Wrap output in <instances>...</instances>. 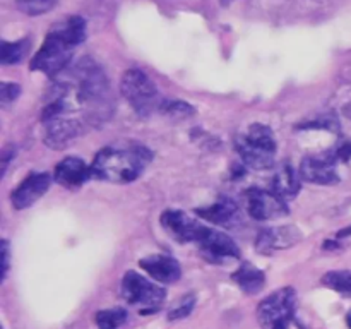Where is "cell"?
Wrapping results in <instances>:
<instances>
[{"label": "cell", "instance_id": "1", "mask_svg": "<svg viewBox=\"0 0 351 329\" xmlns=\"http://www.w3.org/2000/svg\"><path fill=\"white\" fill-rule=\"evenodd\" d=\"M153 160L149 149L143 146L105 147L95 156L91 167L93 177L112 184H130L143 175L144 168Z\"/></svg>", "mask_w": 351, "mask_h": 329}, {"label": "cell", "instance_id": "2", "mask_svg": "<svg viewBox=\"0 0 351 329\" xmlns=\"http://www.w3.org/2000/svg\"><path fill=\"white\" fill-rule=\"evenodd\" d=\"M74 91L79 103L88 110L93 120H106L112 113L113 99L105 72L91 58L75 65Z\"/></svg>", "mask_w": 351, "mask_h": 329}, {"label": "cell", "instance_id": "3", "mask_svg": "<svg viewBox=\"0 0 351 329\" xmlns=\"http://www.w3.org/2000/svg\"><path fill=\"white\" fill-rule=\"evenodd\" d=\"M243 163L254 170H267L274 164L276 141L273 130L264 123H252L235 141Z\"/></svg>", "mask_w": 351, "mask_h": 329}, {"label": "cell", "instance_id": "4", "mask_svg": "<svg viewBox=\"0 0 351 329\" xmlns=\"http://www.w3.org/2000/svg\"><path fill=\"white\" fill-rule=\"evenodd\" d=\"M120 91L132 106L134 112L139 113L141 117L151 115L154 110L160 108V93L154 82L141 69H129L122 75Z\"/></svg>", "mask_w": 351, "mask_h": 329}, {"label": "cell", "instance_id": "5", "mask_svg": "<svg viewBox=\"0 0 351 329\" xmlns=\"http://www.w3.org/2000/svg\"><path fill=\"white\" fill-rule=\"evenodd\" d=\"M297 310V293L291 287L280 288L264 298L257 307V319L263 329H288Z\"/></svg>", "mask_w": 351, "mask_h": 329}, {"label": "cell", "instance_id": "6", "mask_svg": "<svg viewBox=\"0 0 351 329\" xmlns=\"http://www.w3.org/2000/svg\"><path fill=\"white\" fill-rule=\"evenodd\" d=\"M122 297L127 304L137 305L143 312H154L165 302L167 291L136 271H129L122 278Z\"/></svg>", "mask_w": 351, "mask_h": 329}, {"label": "cell", "instance_id": "7", "mask_svg": "<svg viewBox=\"0 0 351 329\" xmlns=\"http://www.w3.org/2000/svg\"><path fill=\"white\" fill-rule=\"evenodd\" d=\"M72 50H74V47H71L67 41L48 33L47 38H45L43 47L38 50V53L31 60V71L43 72L50 77L58 75L67 69L72 57Z\"/></svg>", "mask_w": 351, "mask_h": 329}, {"label": "cell", "instance_id": "8", "mask_svg": "<svg viewBox=\"0 0 351 329\" xmlns=\"http://www.w3.org/2000/svg\"><path fill=\"white\" fill-rule=\"evenodd\" d=\"M161 226L165 228V232L171 236L173 240L180 243H189L195 242L199 243L202 240V236L209 232L208 226L202 225L201 221L194 219L192 216H189L184 211H165L161 215Z\"/></svg>", "mask_w": 351, "mask_h": 329}, {"label": "cell", "instance_id": "9", "mask_svg": "<svg viewBox=\"0 0 351 329\" xmlns=\"http://www.w3.org/2000/svg\"><path fill=\"white\" fill-rule=\"evenodd\" d=\"M247 212L250 218L266 221V219L281 218L290 212L287 201L274 194L273 191H261V188H250L247 192Z\"/></svg>", "mask_w": 351, "mask_h": 329}, {"label": "cell", "instance_id": "10", "mask_svg": "<svg viewBox=\"0 0 351 329\" xmlns=\"http://www.w3.org/2000/svg\"><path fill=\"white\" fill-rule=\"evenodd\" d=\"M199 249H201L202 256L206 257V260L209 263H226L230 259H239L240 257V249L237 245V242L233 239H230L225 233L215 232V230L209 228V232L202 236L201 242L197 243Z\"/></svg>", "mask_w": 351, "mask_h": 329}, {"label": "cell", "instance_id": "11", "mask_svg": "<svg viewBox=\"0 0 351 329\" xmlns=\"http://www.w3.org/2000/svg\"><path fill=\"white\" fill-rule=\"evenodd\" d=\"M302 239H304V233L295 225L274 226V228L263 230L257 235L256 247L259 252L271 254L274 250L290 249V247L297 245Z\"/></svg>", "mask_w": 351, "mask_h": 329}, {"label": "cell", "instance_id": "12", "mask_svg": "<svg viewBox=\"0 0 351 329\" xmlns=\"http://www.w3.org/2000/svg\"><path fill=\"white\" fill-rule=\"evenodd\" d=\"M300 178L308 184L317 185H335L339 182V175L336 171L335 158L326 156H308L300 164Z\"/></svg>", "mask_w": 351, "mask_h": 329}, {"label": "cell", "instance_id": "13", "mask_svg": "<svg viewBox=\"0 0 351 329\" xmlns=\"http://www.w3.org/2000/svg\"><path fill=\"white\" fill-rule=\"evenodd\" d=\"M51 184L48 173H31L19 184L12 194V206L16 209H26L33 206L40 197H43Z\"/></svg>", "mask_w": 351, "mask_h": 329}, {"label": "cell", "instance_id": "14", "mask_svg": "<svg viewBox=\"0 0 351 329\" xmlns=\"http://www.w3.org/2000/svg\"><path fill=\"white\" fill-rule=\"evenodd\" d=\"M91 177V167H88L81 158L75 156L64 158V160L55 167L53 171L55 182L65 188L81 187V185H84Z\"/></svg>", "mask_w": 351, "mask_h": 329}, {"label": "cell", "instance_id": "15", "mask_svg": "<svg viewBox=\"0 0 351 329\" xmlns=\"http://www.w3.org/2000/svg\"><path fill=\"white\" fill-rule=\"evenodd\" d=\"M195 215L201 216L206 221L223 226V228H235L242 223V212H240L239 206L230 199H223V201L215 202L211 206L195 209Z\"/></svg>", "mask_w": 351, "mask_h": 329}, {"label": "cell", "instance_id": "16", "mask_svg": "<svg viewBox=\"0 0 351 329\" xmlns=\"http://www.w3.org/2000/svg\"><path fill=\"white\" fill-rule=\"evenodd\" d=\"M139 266L160 283H175L182 276V267L178 260L165 254H153L149 257H144L141 259Z\"/></svg>", "mask_w": 351, "mask_h": 329}, {"label": "cell", "instance_id": "17", "mask_svg": "<svg viewBox=\"0 0 351 329\" xmlns=\"http://www.w3.org/2000/svg\"><path fill=\"white\" fill-rule=\"evenodd\" d=\"M84 132L81 122L77 120H67V119H53L47 122V134H45V143L47 146L53 147V149H62V147L69 146L72 141L77 139L81 134Z\"/></svg>", "mask_w": 351, "mask_h": 329}, {"label": "cell", "instance_id": "18", "mask_svg": "<svg viewBox=\"0 0 351 329\" xmlns=\"http://www.w3.org/2000/svg\"><path fill=\"white\" fill-rule=\"evenodd\" d=\"M48 33L62 38L71 47H77L86 40V19L81 16H69L55 23Z\"/></svg>", "mask_w": 351, "mask_h": 329}, {"label": "cell", "instance_id": "19", "mask_svg": "<svg viewBox=\"0 0 351 329\" xmlns=\"http://www.w3.org/2000/svg\"><path fill=\"white\" fill-rule=\"evenodd\" d=\"M232 280L242 288L245 293L256 295L263 290L264 283H266V276L261 269H257L256 266H252L250 263H243L235 273L232 274Z\"/></svg>", "mask_w": 351, "mask_h": 329}, {"label": "cell", "instance_id": "20", "mask_svg": "<svg viewBox=\"0 0 351 329\" xmlns=\"http://www.w3.org/2000/svg\"><path fill=\"white\" fill-rule=\"evenodd\" d=\"M271 191L276 195H280L283 201H290V199L297 197L298 191H300V178L295 175L293 168L283 167L273 178V188Z\"/></svg>", "mask_w": 351, "mask_h": 329}, {"label": "cell", "instance_id": "21", "mask_svg": "<svg viewBox=\"0 0 351 329\" xmlns=\"http://www.w3.org/2000/svg\"><path fill=\"white\" fill-rule=\"evenodd\" d=\"M31 48V40L29 38H24L19 41H2V48H0V62L5 65L19 64L21 60L26 58V55L29 53Z\"/></svg>", "mask_w": 351, "mask_h": 329}, {"label": "cell", "instance_id": "22", "mask_svg": "<svg viewBox=\"0 0 351 329\" xmlns=\"http://www.w3.org/2000/svg\"><path fill=\"white\" fill-rule=\"evenodd\" d=\"M322 284L345 297H351V271H329L322 276Z\"/></svg>", "mask_w": 351, "mask_h": 329}, {"label": "cell", "instance_id": "23", "mask_svg": "<svg viewBox=\"0 0 351 329\" xmlns=\"http://www.w3.org/2000/svg\"><path fill=\"white\" fill-rule=\"evenodd\" d=\"M161 113L173 120H184L194 115V106H191L185 101H178V99H161L160 108Z\"/></svg>", "mask_w": 351, "mask_h": 329}, {"label": "cell", "instance_id": "24", "mask_svg": "<svg viewBox=\"0 0 351 329\" xmlns=\"http://www.w3.org/2000/svg\"><path fill=\"white\" fill-rule=\"evenodd\" d=\"M125 319L127 312L123 308H106L96 314V324L99 329H119Z\"/></svg>", "mask_w": 351, "mask_h": 329}, {"label": "cell", "instance_id": "25", "mask_svg": "<svg viewBox=\"0 0 351 329\" xmlns=\"http://www.w3.org/2000/svg\"><path fill=\"white\" fill-rule=\"evenodd\" d=\"M57 0H16V5L21 12L27 16H40V14L51 10Z\"/></svg>", "mask_w": 351, "mask_h": 329}, {"label": "cell", "instance_id": "26", "mask_svg": "<svg viewBox=\"0 0 351 329\" xmlns=\"http://www.w3.org/2000/svg\"><path fill=\"white\" fill-rule=\"evenodd\" d=\"M195 307V297L194 295H185L170 312H168V319L170 321H178V319H185L191 315V312Z\"/></svg>", "mask_w": 351, "mask_h": 329}, {"label": "cell", "instance_id": "27", "mask_svg": "<svg viewBox=\"0 0 351 329\" xmlns=\"http://www.w3.org/2000/svg\"><path fill=\"white\" fill-rule=\"evenodd\" d=\"M21 93V88L19 84H16V82H2L0 84V101H2V105H7V103L14 101V99L19 96Z\"/></svg>", "mask_w": 351, "mask_h": 329}, {"label": "cell", "instance_id": "28", "mask_svg": "<svg viewBox=\"0 0 351 329\" xmlns=\"http://www.w3.org/2000/svg\"><path fill=\"white\" fill-rule=\"evenodd\" d=\"M9 260H10L9 242H7V240H2V283L5 281L7 273H9Z\"/></svg>", "mask_w": 351, "mask_h": 329}, {"label": "cell", "instance_id": "29", "mask_svg": "<svg viewBox=\"0 0 351 329\" xmlns=\"http://www.w3.org/2000/svg\"><path fill=\"white\" fill-rule=\"evenodd\" d=\"M14 156H16V147L14 146L3 147V151H2V177H5L7 167H9L10 160H12Z\"/></svg>", "mask_w": 351, "mask_h": 329}, {"label": "cell", "instance_id": "30", "mask_svg": "<svg viewBox=\"0 0 351 329\" xmlns=\"http://www.w3.org/2000/svg\"><path fill=\"white\" fill-rule=\"evenodd\" d=\"M346 324H348V328L351 329V308H350L348 314H346Z\"/></svg>", "mask_w": 351, "mask_h": 329}]
</instances>
